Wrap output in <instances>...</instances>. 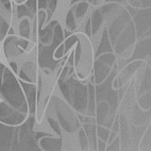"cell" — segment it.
Returning a JSON list of instances; mask_svg holds the SVG:
<instances>
[{
    "label": "cell",
    "instance_id": "6da1fadb",
    "mask_svg": "<svg viewBox=\"0 0 151 151\" xmlns=\"http://www.w3.org/2000/svg\"><path fill=\"white\" fill-rule=\"evenodd\" d=\"M0 96L3 97L10 104L19 109L22 113H27V105L20 86L12 73H10L3 65L0 64Z\"/></svg>",
    "mask_w": 151,
    "mask_h": 151
}]
</instances>
